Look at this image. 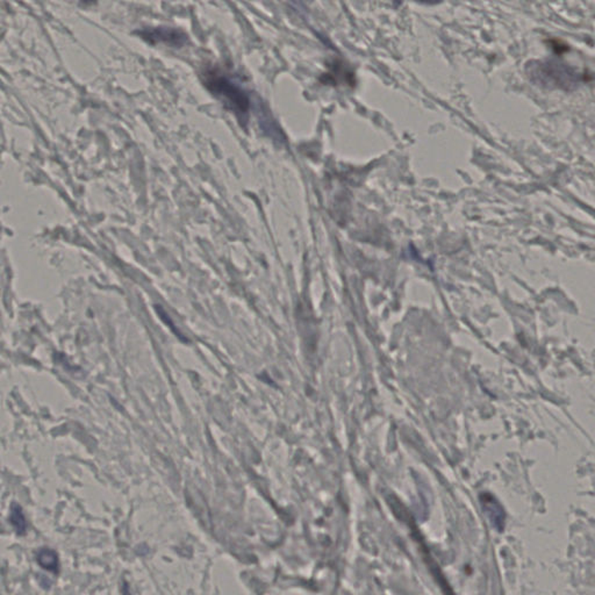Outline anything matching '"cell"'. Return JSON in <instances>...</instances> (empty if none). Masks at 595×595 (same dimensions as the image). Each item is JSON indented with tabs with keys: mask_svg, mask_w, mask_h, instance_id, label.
Returning a JSON list of instances; mask_svg holds the SVG:
<instances>
[{
	"mask_svg": "<svg viewBox=\"0 0 595 595\" xmlns=\"http://www.w3.org/2000/svg\"><path fill=\"white\" fill-rule=\"evenodd\" d=\"M11 524H13L15 531L19 535H24L27 531V522L26 517L22 513V509L18 503H13L11 507V517H10Z\"/></svg>",
	"mask_w": 595,
	"mask_h": 595,
	"instance_id": "277c9868",
	"label": "cell"
},
{
	"mask_svg": "<svg viewBox=\"0 0 595 595\" xmlns=\"http://www.w3.org/2000/svg\"><path fill=\"white\" fill-rule=\"evenodd\" d=\"M36 560H37L40 567L44 570L51 571L54 574L58 572L60 563H58V553L54 550L48 548L41 549L36 555Z\"/></svg>",
	"mask_w": 595,
	"mask_h": 595,
	"instance_id": "3957f363",
	"label": "cell"
},
{
	"mask_svg": "<svg viewBox=\"0 0 595 595\" xmlns=\"http://www.w3.org/2000/svg\"><path fill=\"white\" fill-rule=\"evenodd\" d=\"M139 34L151 44H165L173 47H182L187 41V36L183 32L169 27L146 28Z\"/></svg>",
	"mask_w": 595,
	"mask_h": 595,
	"instance_id": "7a4b0ae2",
	"label": "cell"
},
{
	"mask_svg": "<svg viewBox=\"0 0 595 595\" xmlns=\"http://www.w3.org/2000/svg\"><path fill=\"white\" fill-rule=\"evenodd\" d=\"M202 82L208 90L219 98L230 111L239 118H243L249 111L247 94L236 87L220 69L208 67L202 71Z\"/></svg>",
	"mask_w": 595,
	"mask_h": 595,
	"instance_id": "6da1fadb",
	"label": "cell"
}]
</instances>
